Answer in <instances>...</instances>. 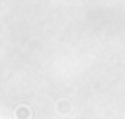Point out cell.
I'll use <instances>...</instances> for the list:
<instances>
[{
	"label": "cell",
	"instance_id": "cell-1",
	"mask_svg": "<svg viewBox=\"0 0 125 119\" xmlns=\"http://www.w3.org/2000/svg\"><path fill=\"white\" fill-rule=\"evenodd\" d=\"M31 117V109L27 105H20L16 109V119H29Z\"/></svg>",
	"mask_w": 125,
	"mask_h": 119
}]
</instances>
